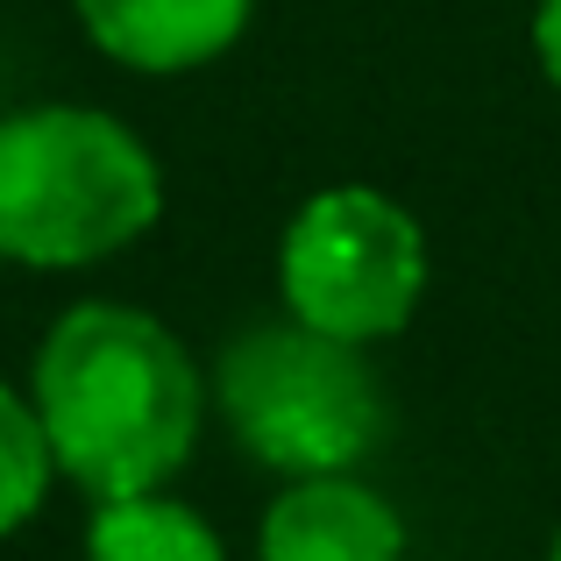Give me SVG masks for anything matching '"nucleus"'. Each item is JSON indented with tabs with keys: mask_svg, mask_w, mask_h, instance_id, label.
Wrapping results in <instances>:
<instances>
[{
	"mask_svg": "<svg viewBox=\"0 0 561 561\" xmlns=\"http://www.w3.org/2000/svg\"><path fill=\"white\" fill-rule=\"evenodd\" d=\"M0 271H8V256H0Z\"/></svg>",
	"mask_w": 561,
	"mask_h": 561,
	"instance_id": "nucleus-11",
	"label": "nucleus"
},
{
	"mask_svg": "<svg viewBox=\"0 0 561 561\" xmlns=\"http://www.w3.org/2000/svg\"><path fill=\"white\" fill-rule=\"evenodd\" d=\"M164 214V164L107 107L36 100L0 114V256L85 271L136 249Z\"/></svg>",
	"mask_w": 561,
	"mask_h": 561,
	"instance_id": "nucleus-2",
	"label": "nucleus"
},
{
	"mask_svg": "<svg viewBox=\"0 0 561 561\" xmlns=\"http://www.w3.org/2000/svg\"><path fill=\"white\" fill-rule=\"evenodd\" d=\"M405 548L412 534L398 505L356 469L277 483L256 519V561H405Z\"/></svg>",
	"mask_w": 561,
	"mask_h": 561,
	"instance_id": "nucleus-5",
	"label": "nucleus"
},
{
	"mask_svg": "<svg viewBox=\"0 0 561 561\" xmlns=\"http://www.w3.org/2000/svg\"><path fill=\"white\" fill-rule=\"evenodd\" d=\"M28 398L50 426L65 483L93 505L171 491L214 412L192 348L128 299L65 306L28 356Z\"/></svg>",
	"mask_w": 561,
	"mask_h": 561,
	"instance_id": "nucleus-1",
	"label": "nucleus"
},
{
	"mask_svg": "<svg viewBox=\"0 0 561 561\" xmlns=\"http://www.w3.org/2000/svg\"><path fill=\"white\" fill-rule=\"evenodd\" d=\"M534 57L548 71V85L561 93V0H534Z\"/></svg>",
	"mask_w": 561,
	"mask_h": 561,
	"instance_id": "nucleus-9",
	"label": "nucleus"
},
{
	"mask_svg": "<svg viewBox=\"0 0 561 561\" xmlns=\"http://www.w3.org/2000/svg\"><path fill=\"white\" fill-rule=\"evenodd\" d=\"M85 43L142 79H179L228 57L256 22V0H71Z\"/></svg>",
	"mask_w": 561,
	"mask_h": 561,
	"instance_id": "nucleus-6",
	"label": "nucleus"
},
{
	"mask_svg": "<svg viewBox=\"0 0 561 561\" xmlns=\"http://www.w3.org/2000/svg\"><path fill=\"white\" fill-rule=\"evenodd\" d=\"M65 477L50 448V426H43L28 383L0 377V534H22L43 505H50V483Z\"/></svg>",
	"mask_w": 561,
	"mask_h": 561,
	"instance_id": "nucleus-8",
	"label": "nucleus"
},
{
	"mask_svg": "<svg viewBox=\"0 0 561 561\" xmlns=\"http://www.w3.org/2000/svg\"><path fill=\"white\" fill-rule=\"evenodd\" d=\"M220 426L256 469L277 483L291 477H342L383 434V391L370 348L334 342L291 313L249 320L206 370Z\"/></svg>",
	"mask_w": 561,
	"mask_h": 561,
	"instance_id": "nucleus-3",
	"label": "nucleus"
},
{
	"mask_svg": "<svg viewBox=\"0 0 561 561\" xmlns=\"http://www.w3.org/2000/svg\"><path fill=\"white\" fill-rule=\"evenodd\" d=\"M548 561H561V534H554V548H548Z\"/></svg>",
	"mask_w": 561,
	"mask_h": 561,
	"instance_id": "nucleus-10",
	"label": "nucleus"
},
{
	"mask_svg": "<svg viewBox=\"0 0 561 561\" xmlns=\"http://www.w3.org/2000/svg\"><path fill=\"white\" fill-rule=\"evenodd\" d=\"M85 561H228L214 519L171 491L107 497L85 519Z\"/></svg>",
	"mask_w": 561,
	"mask_h": 561,
	"instance_id": "nucleus-7",
	"label": "nucleus"
},
{
	"mask_svg": "<svg viewBox=\"0 0 561 561\" xmlns=\"http://www.w3.org/2000/svg\"><path fill=\"white\" fill-rule=\"evenodd\" d=\"M277 299L334 342H391L426 299V228L377 185H320L277 234Z\"/></svg>",
	"mask_w": 561,
	"mask_h": 561,
	"instance_id": "nucleus-4",
	"label": "nucleus"
}]
</instances>
